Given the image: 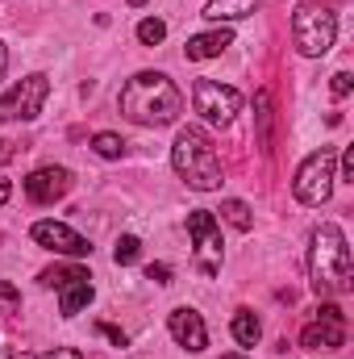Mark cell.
Returning a JSON list of instances; mask_svg holds the SVG:
<instances>
[{
	"instance_id": "cell-4",
	"label": "cell",
	"mask_w": 354,
	"mask_h": 359,
	"mask_svg": "<svg viewBox=\"0 0 354 359\" xmlns=\"http://www.w3.org/2000/svg\"><path fill=\"white\" fill-rule=\"evenodd\" d=\"M292 38H296V50L309 55V59L330 55V46H334V38H338V13L313 8V4L296 8V17H292Z\"/></svg>"
},
{
	"instance_id": "cell-25",
	"label": "cell",
	"mask_w": 354,
	"mask_h": 359,
	"mask_svg": "<svg viewBox=\"0 0 354 359\" xmlns=\"http://www.w3.org/2000/svg\"><path fill=\"white\" fill-rule=\"evenodd\" d=\"M351 88H354V76H351V72H338V76H334V84H330V92H334L338 100H342V96H351Z\"/></svg>"
},
{
	"instance_id": "cell-1",
	"label": "cell",
	"mask_w": 354,
	"mask_h": 359,
	"mask_svg": "<svg viewBox=\"0 0 354 359\" xmlns=\"http://www.w3.org/2000/svg\"><path fill=\"white\" fill-rule=\"evenodd\" d=\"M121 117H129L134 126H171L183 113V96L163 72H138L134 80H125L121 88Z\"/></svg>"
},
{
	"instance_id": "cell-3",
	"label": "cell",
	"mask_w": 354,
	"mask_h": 359,
	"mask_svg": "<svg viewBox=\"0 0 354 359\" xmlns=\"http://www.w3.org/2000/svg\"><path fill=\"white\" fill-rule=\"evenodd\" d=\"M171 163H176L179 180H183L187 188H196V192H213V188H221V180H225L221 155H217L213 138H208L200 126H183L176 134Z\"/></svg>"
},
{
	"instance_id": "cell-2",
	"label": "cell",
	"mask_w": 354,
	"mask_h": 359,
	"mask_svg": "<svg viewBox=\"0 0 354 359\" xmlns=\"http://www.w3.org/2000/svg\"><path fill=\"white\" fill-rule=\"evenodd\" d=\"M309 276H313V292L317 297H334V292H351L354 288V264L351 247L338 222H325L313 230V247H309Z\"/></svg>"
},
{
	"instance_id": "cell-12",
	"label": "cell",
	"mask_w": 354,
	"mask_h": 359,
	"mask_svg": "<svg viewBox=\"0 0 354 359\" xmlns=\"http://www.w3.org/2000/svg\"><path fill=\"white\" fill-rule=\"evenodd\" d=\"M167 326H171V334H176V343L183 351H204L208 347V330H204V318L196 313V309H171V318H167Z\"/></svg>"
},
{
	"instance_id": "cell-32",
	"label": "cell",
	"mask_w": 354,
	"mask_h": 359,
	"mask_svg": "<svg viewBox=\"0 0 354 359\" xmlns=\"http://www.w3.org/2000/svg\"><path fill=\"white\" fill-rule=\"evenodd\" d=\"M221 359H246V355H221Z\"/></svg>"
},
{
	"instance_id": "cell-14",
	"label": "cell",
	"mask_w": 354,
	"mask_h": 359,
	"mask_svg": "<svg viewBox=\"0 0 354 359\" xmlns=\"http://www.w3.org/2000/svg\"><path fill=\"white\" fill-rule=\"evenodd\" d=\"M59 292H63V301H59V313H63V318H76V313H80V309L92 301V276H88V271L71 276L67 284H59Z\"/></svg>"
},
{
	"instance_id": "cell-7",
	"label": "cell",
	"mask_w": 354,
	"mask_h": 359,
	"mask_svg": "<svg viewBox=\"0 0 354 359\" xmlns=\"http://www.w3.org/2000/svg\"><path fill=\"white\" fill-rule=\"evenodd\" d=\"M46 96H50V80H46V76H25L21 84H13V88L4 92V100H0V121H34V117L42 113Z\"/></svg>"
},
{
	"instance_id": "cell-10",
	"label": "cell",
	"mask_w": 354,
	"mask_h": 359,
	"mask_svg": "<svg viewBox=\"0 0 354 359\" xmlns=\"http://www.w3.org/2000/svg\"><path fill=\"white\" fill-rule=\"evenodd\" d=\"M29 238L38 243V247H46V251H55V255H92V243L88 238H80L71 226H63V222H34V230H29Z\"/></svg>"
},
{
	"instance_id": "cell-18",
	"label": "cell",
	"mask_w": 354,
	"mask_h": 359,
	"mask_svg": "<svg viewBox=\"0 0 354 359\" xmlns=\"http://www.w3.org/2000/svg\"><path fill=\"white\" fill-rule=\"evenodd\" d=\"M255 109H259V113H255V117H259V147L271 151V134H267V126H271V96H267V88L255 96Z\"/></svg>"
},
{
	"instance_id": "cell-30",
	"label": "cell",
	"mask_w": 354,
	"mask_h": 359,
	"mask_svg": "<svg viewBox=\"0 0 354 359\" xmlns=\"http://www.w3.org/2000/svg\"><path fill=\"white\" fill-rule=\"evenodd\" d=\"M4 63H8V55H4V42H0V76H4Z\"/></svg>"
},
{
	"instance_id": "cell-21",
	"label": "cell",
	"mask_w": 354,
	"mask_h": 359,
	"mask_svg": "<svg viewBox=\"0 0 354 359\" xmlns=\"http://www.w3.org/2000/svg\"><path fill=\"white\" fill-rule=\"evenodd\" d=\"M138 251H142V243H138L134 234H125V238H117V247H113V259H117L121 268H129V264L138 259Z\"/></svg>"
},
{
	"instance_id": "cell-24",
	"label": "cell",
	"mask_w": 354,
	"mask_h": 359,
	"mask_svg": "<svg viewBox=\"0 0 354 359\" xmlns=\"http://www.w3.org/2000/svg\"><path fill=\"white\" fill-rule=\"evenodd\" d=\"M96 334H104L113 347H125V343H129V334H125L121 326H108V322H96Z\"/></svg>"
},
{
	"instance_id": "cell-5",
	"label": "cell",
	"mask_w": 354,
	"mask_h": 359,
	"mask_svg": "<svg viewBox=\"0 0 354 359\" xmlns=\"http://www.w3.org/2000/svg\"><path fill=\"white\" fill-rule=\"evenodd\" d=\"M334 168H338V155L330 151V147H321L317 155H309L304 163H300V172L292 180V192H296V201L300 205H325L330 196H334Z\"/></svg>"
},
{
	"instance_id": "cell-15",
	"label": "cell",
	"mask_w": 354,
	"mask_h": 359,
	"mask_svg": "<svg viewBox=\"0 0 354 359\" xmlns=\"http://www.w3.org/2000/svg\"><path fill=\"white\" fill-rule=\"evenodd\" d=\"M255 8H259V0H208L204 17L208 21H238V17H250Z\"/></svg>"
},
{
	"instance_id": "cell-6",
	"label": "cell",
	"mask_w": 354,
	"mask_h": 359,
	"mask_svg": "<svg viewBox=\"0 0 354 359\" xmlns=\"http://www.w3.org/2000/svg\"><path fill=\"white\" fill-rule=\"evenodd\" d=\"M192 104L208 126H229L238 117V109H242V92L229 88V84H217V80H196Z\"/></svg>"
},
{
	"instance_id": "cell-22",
	"label": "cell",
	"mask_w": 354,
	"mask_h": 359,
	"mask_svg": "<svg viewBox=\"0 0 354 359\" xmlns=\"http://www.w3.org/2000/svg\"><path fill=\"white\" fill-rule=\"evenodd\" d=\"M8 359H84L76 347H55V351H8Z\"/></svg>"
},
{
	"instance_id": "cell-31",
	"label": "cell",
	"mask_w": 354,
	"mask_h": 359,
	"mask_svg": "<svg viewBox=\"0 0 354 359\" xmlns=\"http://www.w3.org/2000/svg\"><path fill=\"white\" fill-rule=\"evenodd\" d=\"M129 4H134V8H138V4H146V0H129Z\"/></svg>"
},
{
	"instance_id": "cell-11",
	"label": "cell",
	"mask_w": 354,
	"mask_h": 359,
	"mask_svg": "<svg viewBox=\"0 0 354 359\" xmlns=\"http://www.w3.org/2000/svg\"><path fill=\"white\" fill-rule=\"evenodd\" d=\"M67 192H71V172L67 168H38V172L25 176V196L34 205H55Z\"/></svg>"
},
{
	"instance_id": "cell-19",
	"label": "cell",
	"mask_w": 354,
	"mask_h": 359,
	"mask_svg": "<svg viewBox=\"0 0 354 359\" xmlns=\"http://www.w3.org/2000/svg\"><path fill=\"white\" fill-rule=\"evenodd\" d=\"M92 151H96L100 159H121V155H125V142H121L117 134H96V138H92Z\"/></svg>"
},
{
	"instance_id": "cell-28",
	"label": "cell",
	"mask_w": 354,
	"mask_h": 359,
	"mask_svg": "<svg viewBox=\"0 0 354 359\" xmlns=\"http://www.w3.org/2000/svg\"><path fill=\"white\" fill-rule=\"evenodd\" d=\"M0 297H4V301H13V305H17V301H21V297H17V288H13V284H8V280H0Z\"/></svg>"
},
{
	"instance_id": "cell-27",
	"label": "cell",
	"mask_w": 354,
	"mask_h": 359,
	"mask_svg": "<svg viewBox=\"0 0 354 359\" xmlns=\"http://www.w3.org/2000/svg\"><path fill=\"white\" fill-rule=\"evenodd\" d=\"M146 280H155V284H171V268H167V264H150V268H146Z\"/></svg>"
},
{
	"instance_id": "cell-23",
	"label": "cell",
	"mask_w": 354,
	"mask_h": 359,
	"mask_svg": "<svg viewBox=\"0 0 354 359\" xmlns=\"http://www.w3.org/2000/svg\"><path fill=\"white\" fill-rule=\"evenodd\" d=\"M84 268H63V264H55V268L42 271V284H50V288H59V284H67L71 276H80Z\"/></svg>"
},
{
	"instance_id": "cell-8",
	"label": "cell",
	"mask_w": 354,
	"mask_h": 359,
	"mask_svg": "<svg viewBox=\"0 0 354 359\" xmlns=\"http://www.w3.org/2000/svg\"><path fill=\"white\" fill-rule=\"evenodd\" d=\"M187 234L196 243V268L204 276H217L221 271V226L208 209H192L187 213Z\"/></svg>"
},
{
	"instance_id": "cell-29",
	"label": "cell",
	"mask_w": 354,
	"mask_h": 359,
	"mask_svg": "<svg viewBox=\"0 0 354 359\" xmlns=\"http://www.w3.org/2000/svg\"><path fill=\"white\" fill-rule=\"evenodd\" d=\"M8 196H13V184H8V176H0V205H4Z\"/></svg>"
},
{
	"instance_id": "cell-16",
	"label": "cell",
	"mask_w": 354,
	"mask_h": 359,
	"mask_svg": "<svg viewBox=\"0 0 354 359\" xmlns=\"http://www.w3.org/2000/svg\"><path fill=\"white\" fill-rule=\"evenodd\" d=\"M229 330H234V339H238L242 347H255V343H259V334H263V326H259V318H255L250 309H238Z\"/></svg>"
},
{
	"instance_id": "cell-9",
	"label": "cell",
	"mask_w": 354,
	"mask_h": 359,
	"mask_svg": "<svg viewBox=\"0 0 354 359\" xmlns=\"http://www.w3.org/2000/svg\"><path fill=\"white\" fill-rule=\"evenodd\" d=\"M300 347H309V351H338V347H346V313H342V305L325 301L317 309V322H309L300 330Z\"/></svg>"
},
{
	"instance_id": "cell-17",
	"label": "cell",
	"mask_w": 354,
	"mask_h": 359,
	"mask_svg": "<svg viewBox=\"0 0 354 359\" xmlns=\"http://www.w3.org/2000/svg\"><path fill=\"white\" fill-rule=\"evenodd\" d=\"M221 217H225L234 230H242V234L255 230V217H250V205H246V201H225V205H221Z\"/></svg>"
},
{
	"instance_id": "cell-20",
	"label": "cell",
	"mask_w": 354,
	"mask_h": 359,
	"mask_svg": "<svg viewBox=\"0 0 354 359\" xmlns=\"http://www.w3.org/2000/svg\"><path fill=\"white\" fill-rule=\"evenodd\" d=\"M163 38H167V25H163L159 17H146V21L138 25V42H142V46H159Z\"/></svg>"
},
{
	"instance_id": "cell-13",
	"label": "cell",
	"mask_w": 354,
	"mask_h": 359,
	"mask_svg": "<svg viewBox=\"0 0 354 359\" xmlns=\"http://www.w3.org/2000/svg\"><path fill=\"white\" fill-rule=\"evenodd\" d=\"M229 46H234V34H229V29H208V34L187 38L183 55H187V59H217V55H225Z\"/></svg>"
},
{
	"instance_id": "cell-26",
	"label": "cell",
	"mask_w": 354,
	"mask_h": 359,
	"mask_svg": "<svg viewBox=\"0 0 354 359\" xmlns=\"http://www.w3.org/2000/svg\"><path fill=\"white\" fill-rule=\"evenodd\" d=\"M338 163H342V180H346V184H354V147H346V151L338 155Z\"/></svg>"
}]
</instances>
